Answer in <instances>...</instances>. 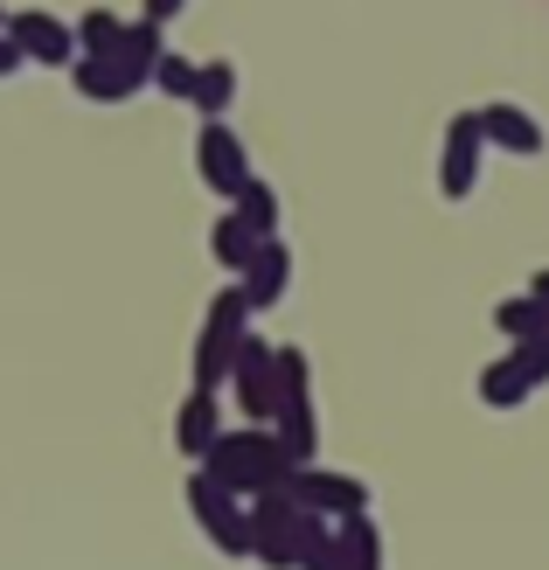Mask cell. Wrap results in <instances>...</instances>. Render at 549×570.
<instances>
[{"label": "cell", "instance_id": "cell-1", "mask_svg": "<svg viewBox=\"0 0 549 570\" xmlns=\"http://www.w3.org/2000/svg\"><path fill=\"white\" fill-rule=\"evenodd\" d=\"M293 452H285V439L272 432V424H251V432H223L209 445V460H202V473L223 480L229 494L244 501H265V494H285V480H293Z\"/></svg>", "mask_w": 549, "mask_h": 570}, {"label": "cell", "instance_id": "cell-2", "mask_svg": "<svg viewBox=\"0 0 549 570\" xmlns=\"http://www.w3.org/2000/svg\"><path fill=\"white\" fill-rule=\"evenodd\" d=\"M244 321H251V299H244V285H229V293L209 306L202 341H195V390H223V383H229V362H237Z\"/></svg>", "mask_w": 549, "mask_h": 570}, {"label": "cell", "instance_id": "cell-3", "mask_svg": "<svg viewBox=\"0 0 549 570\" xmlns=\"http://www.w3.org/2000/svg\"><path fill=\"white\" fill-rule=\"evenodd\" d=\"M313 515L293 501V494H265L251 501V557L272 563V570H300V543H306Z\"/></svg>", "mask_w": 549, "mask_h": 570}, {"label": "cell", "instance_id": "cell-4", "mask_svg": "<svg viewBox=\"0 0 549 570\" xmlns=\"http://www.w3.org/2000/svg\"><path fill=\"white\" fill-rule=\"evenodd\" d=\"M188 508H195L202 535H209L223 557H251V501H244V494H229L223 480L195 473V480H188Z\"/></svg>", "mask_w": 549, "mask_h": 570}, {"label": "cell", "instance_id": "cell-5", "mask_svg": "<svg viewBox=\"0 0 549 570\" xmlns=\"http://www.w3.org/2000/svg\"><path fill=\"white\" fill-rule=\"evenodd\" d=\"M285 494H293L306 515H321V522L369 515V488H362V480H349V473H327V466H293Z\"/></svg>", "mask_w": 549, "mask_h": 570}, {"label": "cell", "instance_id": "cell-6", "mask_svg": "<svg viewBox=\"0 0 549 570\" xmlns=\"http://www.w3.org/2000/svg\"><path fill=\"white\" fill-rule=\"evenodd\" d=\"M229 390L251 411V424H278V348L265 341H237V362H229Z\"/></svg>", "mask_w": 549, "mask_h": 570}, {"label": "cell", "instance_id": "cell-7", "mask_svg": "<svg viewBox=\"0 0 549 570\" xmlns=\"http://www.w3.org/2000/svg\"><path fill=\"white\" fill-rule=\"evenodd\" d=\"M480 154H487V132H480V111H459L445 126V154H439V188L445 203H467L480 188Z\"/></svg>", "mask_w": 549, "mask_h": 570}, {"label": "cell", "instance_id": "cell-8", "mask_svg": "<svg viewBox=\"0 0 549 570\" xmlns=\"http://www.w3.org/2000/svg\"><path fill=\"white\" fill-rule=\"evenodd\" d=\"M202 181H209L216 195H229V203H237V188L251 181V160H244L237 132H229L223 119H209V126H202Z\"/></svg>", "mask_w": 549, "mask_h": 570}, {"label": "cell", "instance_id": "cell-9", "mask_svg": "<svg viewBox=\"0 0 549 570\" xmlns=\"http://www.w3.org/2000/svg\"><path fill=\"white\" fill-rule=\"evenodd\" d=\"M480 132H487V147H501V154H522V160L542 154V119L522 105H480Z\"/></svg>", "mask_w": 549, "mask_h": 570}, {"label": "cell", "instance_id": "cell-10", "mask_svg": "<svg viewBox=\"0 0 549 570\" xmlns=\"http://www.w3.org/2000/svg\"><path fill=\"white\" fill-rule=\"evenodd\" d=\"M175 439H182V452H188V460H209V445L223 439V404H216V390H195L188 404H182Z\"/></svg>", "mask_w": 549, "mask_h": 570}, {"label": "cell", "instance_id": "cell-11", "mask_svg": "<svg viewBox=\"0 0 549 570\" xmlns=\"http://www.w3.org/2000/svg\"><path fill=\"white\" fill-rule=\"evenodd\" d=\"M536 390H542V383L529 376V362H522V355H501V362L480 376V396H487L494 411H514V404H522V396H536Z\"/></svg>", "mask_w": 549, "mask_h": 570}, {"label": "cell", "instance_id": "cell-12", "mask_svg": "<svg viewBox=\"0 0 549 570\" xmlns=\"http://www.w3.org/2000/svg\"><path fill=\"white\" fill-rule=\"evenodd\" d=\"M285 285H293V258H285V244H265L251 258V272H244V299L251 306H272Z\"/></svg>", "mask_w": 549, "mask_h": 570}, {"label": "cell", "instance_id": "cell-13", "mask_svg": "<svg viewBox=\"0 0 549 570\" xmlns=\"http://www.w3.org/2000/svg\"><path fill=\"white\" fill-rule=\"evenodd\" d=\"M334 535H341V570H383V535H375L369 515L334 522Z\"/></svg>", "mask_w": 549, "mask_h": 570}, {"label": "cell", "instance_id": "cell-14", "mask_svg": "<svg viewBox=\"0 0 549 570\" xmlns=\"http://www.w3.org/2000/svg\"><path fill=\"white\" fill-rule=\"evenodd\" d=\"M494 327L514 341V348H522V341H549V306L529 293V299H501L494 306Z\"/></svg>", "mask_w": 549, "mask_h": 570}, {"label": "cell", "instance_id": "cell-15", "mask_svg": "<svg viewBox=\"0 0 549 570\" xmlns=\"http://www.w3.org/2000/svg\"><path fill=\"white\" fill-rule=\"evenodd\" d=\"M265 244H272V237H257V230H251V223H244L237 209H229V216L216 223V258H223L229 272H251V258H257Z\"/></svg>", "mask_w": 549, "mask_h": 570}, {"label": "cell", "instance_id": "cell-16", "mask_svg": "<svg viewBox=\"0 0 549 570\" xmlns=\"http://www.w3.org/2000/svg\"><path fill=\"white\" fill-rule=\"evenodd\" d=\"M229 98H237V70L229 63H209V70H195V105L209 111V119H223Z\"/></svg>", "mask_w": 549, "mask_h": 570}, {"label": "cell", "instance_id": "cell-17", "mask_svg": "<svg viewBox=\"0 0 549 570\" xmlns=\"http://www.w3.org/2000/svg\"><path fill=\"white\" fill-rule=\"evenodd\" d=\"M14 36L36 49V56H49V63H63V56H70V36H63V28H56L49 14H21V21H14Z\"/></svg>", "mask_w": 549, "mask_h": 570}, {"label": "cell", "instance_id": "cell-18", "mask_svg": "<svg viewBox=\"0 0 549 570\" xmlns=\"http://www.w3.org/2000/svg\"><path fill=\"white\" fill-rule=\"evenodd\" d=\"M237 216L251 223V230H257V237H272V230H278V203H272V188H265V181H257V175H251V181L237 188Z\"/></svg>", "mask_w": 549, "mask_h": 570}, {"label": "cell", "instance_id": "cell-19", "mask_svg": "<svg viewBox=\"0 0 549 570\" xmlns=\"http://www.w3.org/2000/svg\"><path fill=\"white\" fill-rule=\"evenodd\" d=\"M154 83L167 98H195V63H182V56H160L154 63Z\"/></svg>", "mask_w": 549, "mask_h": 570}, {"label": "cell", "instance_id": "cell-20", "mask_svg": "<svg viewBox=\"0 0 549 570\" xmlns=\"http://www.w3.org/2000/svg\"><path fill=\"white\" fill-rule=\"evenodd\" d=\"M529 293H536V299L549 306V272H536V285H529Z\"/></svg>", "mask_w": 549, "mask_h": 570}, {"label": "cell", "instance_id": "cell-21", "mask_svg": "<svg viewBox=\"0 0 549 570\" xmlns=\"http://www.w3.org/2000/svg\"><path fill=\"white\" fill-rule=\"evenodd\" d=\"M147 8H154V21H160V14H167V8H182V0H147Z\"/></svg>", "mask_w": 549, "mask_h": 570}]
</instances>
